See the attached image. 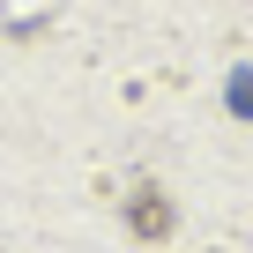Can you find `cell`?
Wrapping results in <instances>:
<instances>
[{"mask_svg":"<svg viewBox=\"0 0 253 253\" xmlns=\"http://www.w3.org/2000/svg\"><path fill=\"white\" fill-rule=\"evenodd\" d=\"M171 223H179V216H171L164 186H149V179H142L134 194H126V231H134L142 246H164V238H171Z\"/></svg>","mask_w":253,"mask_h":253,"instance_id":"obj_1","label":"cell"}]
</instances>
